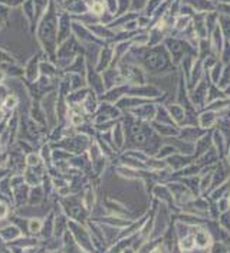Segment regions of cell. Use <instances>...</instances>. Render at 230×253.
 Listing matches in <instances>:
<instances>
[{
	"label": "cell",
	"mask_w": 230,
	"mask_h": 253,
	"mask_svg": "<svg viewBox=\"0 0 230 253\" xmlns=\"http://www.w3.org/2000/svg\"><path fill=\"white\" fill-rule=\"evenodd\" d=\"M166 45H167V49L171 52V55H173L176 63L179 62L180 59L184 58V46H187L186 42L179 41V39H171V38H170V39L166 41Z\"/></svg>",
	"instance_id": "6da1fadb"
},
{
	"label": "cell",
	"mask_w": 230,
	"mask_h": 253,
	"mask_svg": "<svg viewBox=\"0 0 230 253\" xmlns=\"http://www.w3.org/2000/svg\"><path fill=\"white\" fill-rule=\"evenodd\" d=\"M207 86H206V81L202 79V82H199L196 86H194V92L190 94V98L191 102L194 104H199L200 106L205 105V102H207V92H206Z\"/></svg>",
	"instance_id": "7a4b0ae2"
},
{
	"label": "cell",
	"mask_w": 230,
	"mask_h": 253,
	"mask_svg": "<svg viewBox=\"0 0 230 253\" xmlns=\"http://www.w3.org/2000/svg\"><path fill=\"white\" fill-rule=\"evenodd\" d=\"M184 4L190 6L194 12H214L216 6L210 3L209 0H183Z\"/></svg>",
	"instance_id": "3957f363"
},
{
	"label": "cell",
	"mask_w": 230,
	"mask_h": 253,
	"mask_svg": "<svg viewBox=\"0 0 230 253\" xmlns=\"http://www.w3.org/2000/svg\"><path fill=\"white\" fill-rule=\"evenodd\" d=\"M210 38H211V41H210V48H211L213 53H214V55L222 53L225 45H223V33H222V30H220L219 26L211 32Z\"/></svg>",
	"instance_id": "277c9868"
},
{
	"label": "cell",
	"mask_w": 230,
	"mask_h": 253,
	"mask_svg": "<svg viewBox=\"0 0 230 253\" xmlns=\"http://www.w3.org/2000/svg\"><path fill=\"white\" fill-rule=\"evenodd\" d=\"M216 121H217V117L211 111L210 112H205V114H202L199 117V126H202V128H210L213 124H216Z\"/></svg>",
	"instance_id": "5b68a950"
},
{
	"label": "cell",
	"mask_w": 230,
	"mask_h": 253,
	"mask_svg": "<svg viewBox=\"0 0 230 253\" xmlns=\"http://www.w3.org/2000/svg\"><path fill=\"white\" fill-rule=\"evenodd\" d=\"M170 114H171V118L174 123H181L186 117V109L181 106V105H173L168 108Z\"/></svg>",
	"instance_id": "8992f818"
},
{
	"label": "cell",
	"mask_w": 230,
	"mask_h": 253,
	"mask_svg": "<svg viewBox=\"0 0 230 253\" xmlns=\"http://www.w3.org/2000/svg\"><path fill=\"white\" fill-rule=\"evenodd\" d=\"M223 63L220 62H217L211 69H210V79H211V82L213 84H219V81H220V76H222V74H223Z\"/></svg>",
	"instance_id": "52a82bcc"
},
{
	"label": "cell",
	"mask_w": 230,
	"mask_h": 253,
	"mask_svg": "<svg viewBox=\"0 0 230 253\" xmlns=\"http://www.w3.org/2000/svg\"><path fill=\"white\" fill-rule=\"evenodd\" d=\"M104 10H105V4H104V1H100V0L92 1V4H91V12H94L95 15H103Z\"/></svg>",
	"instance_id": "ba28073f"
},
{
	"label": "cell",
	"mask_w": 230,
	"mask_h": 253,
	"mask_svg": "<svg viewBox=\"0 0 230 253\" xmlns=\"http://www.w3.org/2000/svg\"><path fill=\"white\" fill-rule=\"evenodd\" d=\"M177 152V150L174 148V147H170V146H167V147H164L161 151H160V154L157 155L158 158H166V157H171L173 154H176Z\"/></svg>",
	"instance_id": "9c48e42d"
},
{
	"label": "cell",
	"mask_w": 230,
	"mask_h": 253,
	"mask_svg": "<svg viewBox=\"0 0 230 253\" xmlns=\"http://www.w3.org/2000/svg\"><path fill=\"white\" fill-rule=\"evenodd\" d=\"M222 58H223V62L222 63H230V43L226 42L225 46H223V51H222Z\"/></svg>",
	"instance_id": "30bf717a"
},
{
	"label": "cell",
	"mask_w": 230,
	"mask_h": 253,
	"mask_svg": "<svg viewBox=\"0 0 230 253\" xmlns=\"http://www.w3.org/2000/svg\"><path fill=\"white\" fill-rule=\"evenodd\" d=\"M106 4H108V7H109V12L114 13L115 9H117V1H115V0H106Z\"/></svg>",
	"instance_id": "8fae6325"
},
{
	"label": "cell",
	"mask_w": 230,
	"mask_h": 253,
	"mask_svg": "<svg viewBox=\"0 0 230 253\" xmlns=\"http://www.w3.org/2000/svg\"><path fill=\"white\" fill-rule=\"evenodd\" d=\"M222 3H230V0H220Z\"/></svg>",
	"instance_id": "7c38bea8"
},
{
	"label": "cell",
	"mask_w": 230,
	"mask_h": 253,
	"mask_svg": "<svg viewBox=\"0 0 230 253\" xmlns=\"http://www.w3.org/2000/svg\"><path fill=\"white\" fill-rule=\"evenodd\" d=\"M168 1H174V0H167V3H168Z\"/></svg>",
	"instance_id": "4fadbf2b"
},
{
	"label": "cell",
	"mask_w": 230,
	"mask_h": 253,
	"mask_svg": "<svg viewBox=\"0 0 230 253\" xmlns=\"http://www.w3.org/2000/svg\"><path fill=\"white\" fill-rule=\"evenodd\" d=\"M229 158H230V151H229Z\"/></svg>",
	"instance_id": "5bb4252c"
}]
</instances>
